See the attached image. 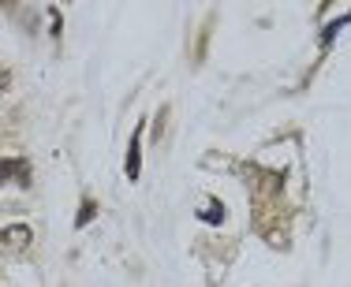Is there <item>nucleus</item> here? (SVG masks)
Instances as JSON below:
<instances>
[{"instance_id":"obj_1","label":"nucleus","mask_w":351,"mask_h":287,"mask_svg":"<svg viewBox=\"0 0 351 287\" xmlns=\"http://www.w3.org/2000/svg\"><path fill=\"white\" fill-rule=\"evenodd\" d=\"M8 179H19V183H27V179H30V164H27V157H0V187H4Z\"/></svg>"},{"instance_id":"obj_2","label":"nucleus","mask_w":351,"mask_h":287,"mask_svg":"<svg viewBox=\"0 0 351 287\" xmlns=\"http://www.w3.org/2000/svg\"><path fill=\"white\" fill-rule=\"evenodd\" d=\"M142 127L131 134V149H128V175L131 179H138V168H142Z\"/></svg>"},{"instance_id":"obj_3","label":"nucleus","mask_w":351,"mask_h":287,"mask_svg":"<svg viewBox=\"0 0 351 287\" xmlns=\"http://www.w3.org/2000/svg\"><path fill=\"white\" fill-rule=\"evenodd\" d=\"M94 209H97V205H94V201H86V205H82V213H79V221H75V224H79V227H82V224H86V221H90V216H94Z\"/></svg>"},{"instance_id":"obj_4","label":"nucleus","mask_w":351,"mask_h":287,"mask_svg":"<svg viewBox=\"0 0 351 287\" xmlns=\"http://www.w3.org/2000/svg\"><path fill=\"white\" fill-rule=\"evenodd\" d=\"M210 224H221V201H210V216H206Z\"/></svg>"},{"instance_id":"obj_5","label":"nucleus","mask_w":351,"mask_h":287,"mask_svg":"<svg viewBox=\"0 0 351 287\" xmlns=\"http://www.w3.org/2000/svg\"><path fill=\"white\" fill-rule=\"evenodd\" d=\"M8 86H12V75H8V67H0V94H4Z\"/></svg>"}]
</instances>
